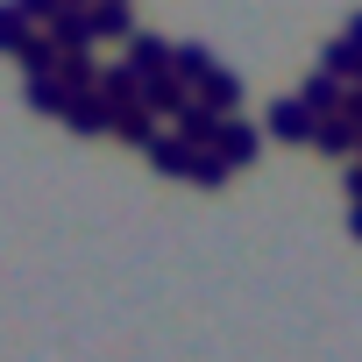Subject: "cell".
<instances>
[{"mask_svg": "<svg viewBox=\"0 0 362 362\" xmlns=\"http://www.w3.org/2000/svg\"><path fill=\"white\" fill-rule=\"evenodd\" d=\"M43 36H50L64 57H93V43H100V36H93V8H64V15H57Z\"/></svg>", "mask_w": 362, "mask_h": 362, "instance_id": "cell-1", "label": "cell"}, {"mask_svg": "<svg viewBox=\"0 0 362 362\" xmlns=\"http://www.w3.org/2000/svg\"><path fill=\"white\" fill-rule=\"evenodd\" d=\"M100 100L114 107V121H121V114H135V107H142V71H135L128 57H121V64H107V71H100Z\"/></svg>", "mask_w": 362, "mask_h": 362, "instance_id": "cell-2", "label": "cell"}, {"mask_svg": "<svg viewBox=\"0 0 362 362\" xmlns=\"http://www.w3.org/2000/svg\"><path fill=\"white\" fill-rule=\"evenodd\" d=\"M192 100H199V93H192L185 78H177V71H156V78H142V107H149V114H170V121H177Z\"/></svg>", "mask_w": 362, "mask_h": 362, "instance_id": "cell-3", "label": "cell"}, {"mask_svg": "<svg viewBox=\"0 0 362 362\" xmlns=\"http://www.w3.org/2000/svg\"><path fill=\"white\" fill-rule=\"evenodd\" d=\"M263 128H270V135H284V142H313V128H320V121L305 114V100H298V93H284V100H270Z\"/></svg>", "mask_w": 362, "mask_h": 362, "instance_id": "cell-4", "label": "cell"}, {"mask_svg": "<svg viewBox=\"0 0 362 362\" xmlns=\"http://www.w3.org/2000/svg\"><path fill=\"white\" fill-rule=\"evenodd\" d=\"M221 128H228V114H214V107H199V100L170 121V135H185L192 149H221Z\"/></svg>", "mask_w": 362, "mask_h": 362, "instance_id": "cell-5", "label": "cell"}, {"mask_svg": "<svg viewBox=\"0 0 362 362\" xmlns=\"http://www.w3.org/2000/svg\"><path fill=\"white\" fill-rule=\"evenodd\" d=\"M170 57H177V43H170V36H156V29H135V43H128V64H135L142 78L170 71Z\"/></svg>", "mask_w": 362, "mask_h": 362, "instance_id": "cell-6", "label": "cell"}, {"mask_svg": "<svg viewBox=\"0 0 362 362\" xmlns=\"http://www.w3.org/2000/svg\"><path fill=\"white\" fill-rule=\"evenodd\" d=\"M15 64H22V78L36 86V78H57V71H64V50H57V43H50L43 29H36V36H29V43L15 50Z\"/></svg>", "mask_w": 362, "mask_h": 362, "instance_id": "cell-7", "label": "cell"}, {"mask_svg": "<svg viewBox=\"0 0 362 362\" xmlns=\"http://www.w3.org/2000/svg\"><path fill=\"white\" fill-rule=\"evenodd\" d=\"M298 100H305V114H313V121H334V114L348 107V86H341V78H327V71H313V78L298 86Z\"/></svg>", "mask_w": 362, "mask_h": 362, "instance_id": "cell-8", "label": "cell"}, {"mask_svg": "<svg viewBox=\"0 0 362 362\" xmlns=\"http://www.w3.org/2000/svg\"><path fill=\"white\" fill-rule=\"evenodd\" d=\"M221 156H228L235 170H249V163L263 156V128H256V121H235V114H228V128H221Z\"/></svg>", "mask_w": 362, "mask_h": 362, "instance_id": "cell-9", "label": "cell"}, {"mask_svg": "<svg viewBox=\"0 0 362 362\" xmlns=\"http://www.w3.org/2000/svg\"><path fill=\"white\" fill-rule=\"evenodd\" d=\"M142 156H149V170H163V177H192V156H199V149H192L185 135H156Z\"/></svg>", "mask_w": 362, "mask_h": 362, "instance_id": "cell-10", "label": "cell"}, {"mask_svg": "<svg viewBox=\"0 0 362 362\" xmlns=\"http://www.w3.org/2000/svg\"><path fill=\"white\" fill-rule=\"evenodd\" d=\"M64 128H71V135H114V107H107L100 93H78L71 114H64Z\"/></svg>", "mask_w": 362, "mask_h": 362, "instance_id": "cell-11", "label": "cell"}, {"mask_svg": "<svg viewBox=\"0 0 362 362\" xmlns=\"http://www.w3.org/2000/svg\"><path fill=\"white\" fill-rule=\"evenodd\" d=\"M320 71L341 78V86H362V50H355L348 36H327V43H320Z\"/></svg>", "mask_w": 362, "mask_h": 362, "instance_id": "cell-12", "label": "cell"}, {"mask_svg": "<svg viewBox=\"0 0 362 362\" xmlns=\"http://www.w3.org/2000/svg\"><path fill=\"white\" fill-rule=\"evenodd\" d=\"M199 107H214V114H235V107H242V71L214 64V71H206V86H199Z\"/></svg>", "mask_w": 362, "mask_h": 362, "instance_id": "cell-13", "label": "cell"}, {"mask_svg": "<svg viewBox=\"0 0 362 362\" xmlns=\"http://www.w3.org/2000/svg\"><path fill=\"white\" fill-rule=\"evenodd\" d=\"M313 149H320V156H348V149H362V128H355L348 114H334V121L313 128Z\"/></svg>", "mask_w": 362, "mask_h": 362, "instance_id": "cell-14", "label": "cell"}, {"mask_svg": "<svg viewBox=\"0 0 362 362\" xmlns=\"http://www.w3.org/2000/svg\"><path fill=\"white\" fill-rule=\"evenodd\" d=\"M93 36H128L135 43V8L128 0H93Z\"/></svg>", "mask_w": 362, "mask_h": 362, "instance_id": "cell-15", "label": "cell"}, {"mask_svg": "<svg viewBox=\"0 0 362 362\" xmlns=\"http://www.w3.org/2000/svg\"><path fill=\"white\" fill-rule=\"evenodd\" d=\"M170 71L185 78L192 93H199V86H206V71H214V50H206V43H177V57H170Z\"/></svg>", "mask_w": 362, "mask_h": 362, "instance_id": "cell-16", "label": "cell"}, {"mask_svg": "<svg viewBox=\"0 0 362 362\" xmlns=\"http://www.w3.org/2000/svg\"><path fill=\"white\" fill-rule=\"evenodd\" d=\"M71 100H78V93H71L64 78H36V86H29V107H36V114H57V121H64Z\"/></svg>", "mask_w": 362, "mask_h": 362, "instance_id": "cell-17", "label": "cell"}, {"mask_svg": "<svg viewBox=\"0 0 362 362\" xmlns=\"http://www.w3.org/2000/svg\"><path fill=\"white\" fill-rule=\"evenodd\" d=\"M228 177H235V163H228L221 149H199V156H192V185H206V192H221Z\"/></svg>", "mask_w": 362, "mask_h": 362, "instance_id": "cell-18", "label": "cell"}, {"mask_svg": "<svg viewBox=\"0 0 362 362\" xmlns=\"http://www.w3.org/2000/svg\"><path fill=\"white\" fill-rule=\"evenodd\" d=\"M29 36H36V29L22 22V8H15V0H0V50H8V57H15V50H22Z\"/></svg>", "mask_w": 362, "mask_h": 362, "instance_id": "cell-19", "label": "cell"}, {"mask_svg": "<svg viewBox=\"0 0 362 362\" xmlns=\"http://www.w3.org/2000/svg\"><path fill=\"white\" fill-rule=\"evenodd\" d=\"M114 135H128V142H142V149H149V142H156V114H149V107H135V114H121V121H114Z\"/></svg>", "mask_w": 362, "mask_h": 362, "instance_id": "cell-20", "label": "cell"}, {"mask_svg": "<svg viewBox=\"0 0 362 362\" xmlns=\"http://www.w3.org/2000/svg\"><path fill=\"white\" fill-rule=\"evenodd\" d=\"M15 8H22V22H29V29H50V22L64 15V0H15Z\"/></svg>", "mask_w": 362, "mask_h": 362, "instance_id": "cell-21", "label": "cell"}, {"mask_svg": "<svg viewBox=\"0 0 362 362\" xmlns=\"http://www.w3.org/2000/svg\"><path fill=\"white\" fill-rule=\"evenodd\" d=\"M348 199H355V206H362V156H355V163H348Z\"/></svg>", "mask_w": 362, "mask_h": 362, "instance_id": "cell-22", "label": "cell"}, {"mask_svg": "<svg viewBox=\"0 0 362 362\" xmlns=\"http://www.w3.org/2000/svg\"><path fill=\"white\" fill-rule=\"evenodd\" d=\"M341 36H348V43H355V50H362V8H355V15H348V29H341Z\"/></svg>", "mask_w": 362, "mask_h": 362, "instance_id": "cell-23", "label": "cell"}, {"mask_svg": "<svg viewBox=\"0 0 362 362\" xmlns=\"http://www.w3.org/2000/svg\"><path fill=\"white\" fill-rule=\"evenodd\" d=\"M348 235H355V242H362V206H355V214H348Z\"/></svg>", "mask_w": 362, "mask_h": 362, "instance_id": "cell-24", "label": "cell"}]
</instances>
